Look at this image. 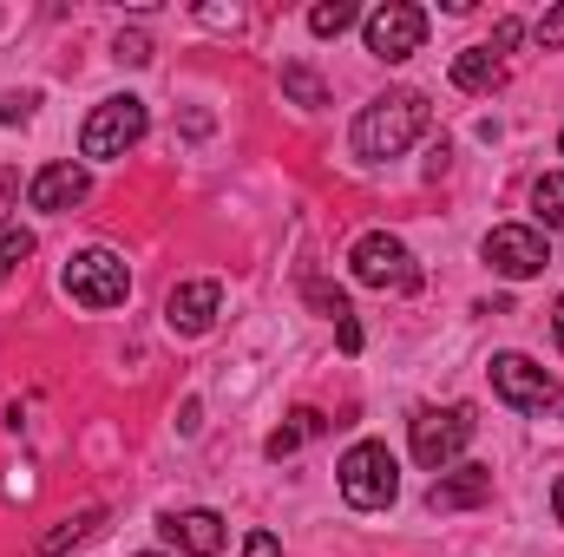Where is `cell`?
<instances>
[{"label":"cell","mask_w":564,"mask_h":557,"mask_svg":"<svg viewBox=\"0 0 564 557\" xmlns=\"http://www.w3.org/2000/svg\"><path fill=\"white\" fill-rule=\"evenodd\" d=\"M426 119H433L426 92H388V99L361 106V119H355V157H368V164L401 157L426 132Z\"/></svg>","instance_id":"cell-1"},{"label":"cell","mask_w":564,"mask_h":557,"mask_svg":"<svg viewBox=\"0 0 564 557\" xmlns=\"http://www.w3.org/2000/svg\"><path fill=\"white\" fill-rule=\"evenodd\" d=\"M335 472H341V499H348L355 512H388L394 492H401V466H394V452H388L381 439L348 446Z\"/></svg>","instance_id":"cell-2"},{"label":"cell","mask_w":564,"mask_h":557,"mask_svg":"<svg viewBox=\"0 0 564 557\" xmlns=\"http://www.w3.org/2000/svg\"><path fill=\"white\" fill-rule=\"evenodd\" d=\"M348 270H355L361 288H375V295H408V288H421L414 250H408L401 237H388V230H368V237L348 250Z\"/></svg>","instance_id":"cell-3"},{"label":"cell","mask_w":564,"mask_h":557,"mask_svg":"<svg viewBox=\"0 0 564 557\" xmlns=\"http://www.w3.org/2000/svg\"><path fill=\"white\" fill-rule=\"evenodd\" d=\"M473 433H479V419L473 407H421V414L408 419V439H414V459H421L426 472H446L466 446H473Z\"/></svg>","instance_id":"cell-4"},{"label":"cell","mask_w":564,"mask_h":557,"mask_svg":"<svg viewBox=\"0 0 564 557\" xmlns=\"http://www.w3.org/2000/svg\"><path fill=\"white\" fill-rule=\"evenodd\" d=\"M59 282H66V295H73L79 308H119V302L132 295V270H126V256H112V250H79Z\"/></svg>","instance_id":"cell-5"},{"label":"cell","mask_w":564,"mask_h":557,"mask_svg":"<svg viewBox=\"0 0 564 557\" xmlns=\"http://www.w3.org/2000/svg\"><path fill=\"white\" fill-rule=\"evenodd\" d=\"M139 139H144V99L119 92V99L93 106V119H86V132H79V151H86V157H126Z\"/></svg>","instance_id":"cell-6"},{"label":"cell","mask_w":564,"mask_h":557,"mask_svg":"<svg viewBox=\"0 0 564 557\" xmlns=\"http://www.w3.org/2000/svg\"><path fill=\"white\" fill-rule=\"evenodd\" d=\"M486 263L506 282H525L552 263V243H545V230H532V223H499V230L486 237Z\"/></svg>","instance_id":"cell-7"},{"label":"cell","mask_w":564,"mask_h":557,"mask_svg":"<svg viewBox=\"0 0 564 557\" xmlns=\"http://www.w3.org/2000/svg\"><path fill=\"white\" fill-rule=\"evenodd\" d=\"M492 394H499L506 407H519V414H545V407L558 401L552 374H545L539 361H525V354H492Z\"/></svg>","instance_id":"cell-8"},{"label":"cell","mask_w":564,"mask_h":557,"mask_svg":"<svg viewBox=\"0 0 564 557\" xmlns=\"http://www.w3.org/2000/svg\"><path fill=\"white\" fill-rule=\"evenodd\" d=\"M426 40V13L421 7H408V0H388V7H375L368 13V53L375 59H408V53H421Z\"/></svg>","instance_id":"cell-9"},{"label":"cell","mask_w":564,"mask_h":557,"mask_svg":"<svg viewBox=\"0 0 564 557\" xmlns=\"http://www.w3.org/2000/svg\"><path fill=\"white\" fill-rule=\"evenodd\" d=\"M86 190H93L86 164L59 157V164H40V171H33V184H26V204H33V210H73Z\"/></svg>","instance_id":"cell-10"},{"label":"cell","mask_w":564,"mask_h":557,"mask_svg":"<svg viewBox=\"0 0 564 557\" xmlns=\"http://www.w3.org/2000/svg\"><path fill=\"white\" fill-rule=\"evenodd\" d=\"M217 308H224V288L217 282H184V288L164 295V328L171 335H204L217 321Z\"/></svg>","instance_id":"cell-11"},{"label":"cell","mask_w":564,"mask_h":557,"mask_svg":"<svg viewBox=\"0 0 564 557\" xmlns=\"http://www.w3.org/2000/svg\"><path fill=\"white\" fill-rule=\"evenodd\" d=\"M492 499V466H459V472H440L433 492H426V512H473Z\"/></svg>","instance_id":"cell-12"},{"label":"cell","mask_w":564,"mask_h":557,"mask_svg":"<svg viewBox=\"0 0 564 557\" xmlns=\"http://www.w3.org/2000/svg\"><path fill=\"white\" fill-rule=\"evenodd\" d=\"M164 538H171L177 551H191V557H217L230 532H224L217 512H171V518H164Z\"/></svg>","instance_id":"cell-13"},{"label":"cell","mask_w":564,"mask_h":557,"mask_svg":"<svg viewBox=\"0 0 564 557\" xmlns=\"http://www.w3.org/2000/svg\"><path fill=\"white\" fill-rule=\"evenodd\" d=\"M453 86H459V92H499V86H506V59H492L486 46H466V53L453 59Z\"/></svg>","instance_id":"cell-14"},{"label":"cell","mask_w":564,"mask_h":557,"mask_svg":"<svg viewBox=\"0 0 564 557\" xmlns=\"http://www.w3.org/2000/svg\"><path fill=\"white\" fill-rule=\"evenodd\" d=\"M322 426H328V419L315 414V407H295V414H289V426H276V433H270V446H263V452H270V459H289V452H302V439H315Z\"/></svg>","instance_id":"cell-15"},{"label":"cell","mask_w":564,"mask_h":557,"mask_svg":"<svg viewBox=\"0 0 564 557\" xmlns=\"http://www.w3.org/2000/svg\"><path fill=\"white\" fill-rule=\"evenodd\" d=\"M106 525V505H93V512H79V518H66V525H53L46 538H40V557H59V551H73L79 538H93Z\"/></svg>","instance_id":"cell-16"},{"label":"cell","mask_w":564,"mask_h":557,"mask_svg":"<svg viewBox=\"0 0 564 557\" xmlns=\"http://www.w3.org/2000/svg\"><path fill=\"white\" fill-rule=\"evenodd\" d=\"M532 210H539L545 230H558L564 223V171H545V177L532 184Z\"/></svg>","instance_id":"cell-17"},{"label":"cell","mask_w":564,"mask_h":557,"mask_svg":"<svg viewBox=\"0 0 564 557\" xmlns=\"http://www.w3.org/2000/svg\"><path fill=\"white\" fill-rule=\"evenodd\" d=\"M355 20H361V13H355L348 0H322V7H308V33H315V40H335V33H348Z\"/></svg>","instance_id":"cell-18"},{"label":"cell","mask_w":564,"mask_h":557,"mask_svg":"<svg viewBox=\"0 0 564 557\" xmlns=\"http://www.w3.org/2000/svg\"><path fill=\"white\" fill-rule=\"evenodd\" d=\"M282 92H289L295 106H308V112H315V106H328V86H322L308 66H282Z\"/></svg>","instance_id":"cell-19"},{"label":"cell","mask_w":564,"mask_h":557,"mask_svg":"<svg viewBox=\"0 0 564 557\" xmlns=\"http://www.w3.org/2000/svg\"><path fill=\"white\" fill-rule=\"evenodd\" d=\"M26 256H33V230H26V223H7V230H0V282L13 276Z\"/></svg>","instance_id":"cell-20"},{"label":"cell","mask_w":564,"mask_h":557,"mask_svg":"<svg viewBox=\"0 0 564 557\" xmlns=\"http://www.w3.org/2000/svg\"><path fill=\"white\" fill-rule=\"evenodd\" d=\"M308 302H315V308H322L328 321H348V295H341V288H328V282L308 276Z\"/></svg>","instance_id":"cell-21"},{"label":"cell","mask_w":564,"mask_h":557,"mask_svg":"<svg viewBox=\"0 0 564 557\" xmlns=\"http://www.w3.org/2000/svg\"><path fill=\"white\" fill-rule=\"evenodd\" d=\"M33 119V92H7L0 99V125H26Z\"/></svg>","instance_id":"cell-22"},{"label":"cell","mask_w":564,"mask_h":557,"mask_svg":"<svg viewBox=\"0 0 564 557\" xmlns=\"http://www.w3.org/2000/svg\"><path fill=\"white\" fill-rule=\"evenodd\" d=\"M112 53H119L126 66H144V59H151V40H144V33H119V46H112Z\"/></svg>","instance_id":"cell-23"},{"label":"cell","mask_w":564,"mask_h":557,"mask_svg":"<svg viewBox=\"0 0 564 557\" xmlns=\"http://www.w3.org/2000/svg\"><path fill=\"white\" fill-rule=\"evenodd\" d=\"M519 33H525L519 20H499V26H492V46H486V53H492V59H499V53H512V46H519Z\"/></svg>","instance_id":"cell-24"},{"label":"cell","mask_w":564,"mask_h":557,"mask_svg":"<svg viewBox=\"0 0 564 557\" xmlns=\"http://www.w3.org/2000/svg\"><path fill=\"white\" fill-rule=\"evenodd\" d=\"M243 557H282L276 532H250V538H243Z\"/></svg>","instance_id":"cell-25"},{"label":"cell","mask_w":564,"mask_h":557,"mask_svg":"<svg viewBox=\"0 0 564 557\" xmlns=\"http://www.w3.org/2000/svg\"><path fill=\"white\" fill-rule=\"evenodd\" d=\"M539 46H564V7H558V13H545V20H539Z\"/></svg>","instance_id":"cell-26"},{"label":"cell","mask_w":564,"mask_h":557,"mask_svg":"<svg viewBox=\"0 0 564 557\" xmlns=\"http://www.w3.org/2000/svg\"><path fill=\"white\" fill-rule=\"evenodd\" d=\"M335 341L355 354V348H361V321H355V315H348V321H335Z\"/></svg>","instance_id":"cell-27"},{"label":"cell","mask_w":564,"mask_h":557,"mask_svg":"<svg viewBox=\"0 0 564 557\" xmlns=\"http://www.w3.org/2000/svg\"><path fill=\"white\" fill-rule=\"evenodd\" d=\"M552 512H558V525H564V479L552 485Z\"/></svg>","instance_id":"cell-28"},{"label":"cell","mask_w":564,"mask_h":557,"mask_svg":"<svg viewBox=\"0 0 564 557\" xmlns=\"http://www.w3.org/2000/svg\"><path fill=\"white\" fill-rule=\"evenodd\" d=\"M552 328H558V348H564V302L552 308Z\"/></svg>","instance_id":"cell-29"},{"label":"cell","mask_w":564,"mask_h":557,"mask_svg":"<svg viewBox=\"0 0 564 557\" xmlns=\"http://www.w3.org/2000/svg\"><path fill=\"white\" fill-rule=\"evenodd\" d=\"M558 151H564V132H558Z\"/></svg>","instance_id":"cell-30"},{"label":"cell","mask_w":564,"mask_h":557,"mask_svg":"<svg viewBox=\"0 0 564 557\" xmlns=\"http://www.w3.org/2000/svg\"><path fill=\"white\" fill-rule=\"evenodd\" d=\"M144 557H158V551H144Z\"/></svg>","instance_id":"cell-31"}]
</instances>
